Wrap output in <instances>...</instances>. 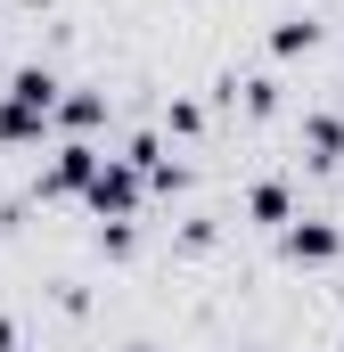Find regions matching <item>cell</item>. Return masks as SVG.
Masks as SVG:
<instances>
[{
	"label": "cell",
	"mask_w": 344,
	"mask_h": 352,
	"mask_svg": "<svg viewBox=\"0 0 344 352\" xmlns=\"http://www.w3.org/2000/svg\"><path fill=\"white\" fill-rule=\"evenodd\" d=\"M90 213H107V221H123L131 205H140V164H98V180L83 188Z\"/></svg>",
	"instance_id": "obj_2"
},
{
	"label": "cell",
	"mask_w": 344,
	"mask_h": 352,
	"mask_svg": "<svg viewBox=\"0 0 344 352\" xmlns=\"http://www.w3.org/2000/svg\"><path fill=\"white\" fill-rule=\"evenodd\" d=\"M246 205H255V221H270V230H287V188H279V180H262V188L246 197Z\"/></svg>",
	"instance_id": "obj_6"
},
{
	"label": "cell",
	"mask_w": 344,
	"mask_h": 352,
	"mask_svg": "<svg viewBox=\"0 0 344 352\" xmlns=\"http://www.w3.org/2000/svg\"><path fill=\"white\" fill-rule=\"evenodd\" d=\"M336 246L344 238L328 230V221H287V254H295V263H328Z\"/></svg>",
	"instance_id": "obj_4"
},
{
	"label": "cell",
	"mask_w": 344,
	"mask_h": 352,
	"mask_svg": "<svg viewBox=\"0 0 344 352\" xmlns=\"http://www.w3.org/2000/svg\"><path fill=\"white\" fill-rule=\"evenodd\" d=\"M303 148H312V164H336L344 156V123L336 115H312V123H303Z\"/></svg>",
	"instance_id": "obj_5"
},
{
	"label": "cell",
	"mask_w": 344,
	"mask_h": 352,
	"mask_svg": "<svg viewBox=\"0 0 344 352\" xmlns=\"http://www.w3.org/2000/svg\"><path fill=\"white\" fill-rule=\"evenodd\" d=\"M131 352H148V344H131Z\"/></svg>",
	"instance_id": "obj_9"
},
{
	"label": "cell",
	"mask_w": 344,
	"mask_h": 352,
	"mask_svg": "<svg viewBox=\"0 0 344 352\" xmlns=\"http://www.w3.org/2000/svg\"><path fill=\"white\" fill-rule=\"evenodd\" d=\"M270 50H279V58H295V50H312V25H303V16H287V25L270 33Z\"/></svg>",
	"instance_id": "obj_7"
},
{
	"label": "cell",
	"mask_w": 344,
	"mask_h": 352,
	"mask_svg": "<svg viewBox=\"0 0 344 352\" xmlns=\"http://www.w3.org/2000/svg\"><path fill=\"white\" fill-rule=\"evenodd\" d=\"M58 115V74H41V66H25L8 98H0V140H41V123Z\"/></svg>",
	"instance_id": "obj_1"
},
{
	"label": "cell",
	"mask_w": 344,
	"mask_h": 352,
	"mask_svg": "<svg viewBox=\"0 0 344 352\" xmlns=\"http://www.w3.org/2000/svg\"><path fill=\"white\" fill-rule=\"evenodd\" d=\"M0 352H17V328H8V320H0Z\"/></svg>",
	"instance_id": "obj_8"
},
{
	"label": "cell",
	"mask_w": 344,
	"mask_h": 352,
	"mask_svg": "<svg viewBox=\"0 0 344 352\" xmlns=\"http://www.w3.org/2000/svg\"><path fill=\"white\" fill-rule=\"evenodd\" d=\"M98 164H107V156L74 140V148H58V164H50V180H41V188H50V197H74V188H90V180H98Z\"/></svg>",
	"instance_id": "obj_3"
}]
</instances>
